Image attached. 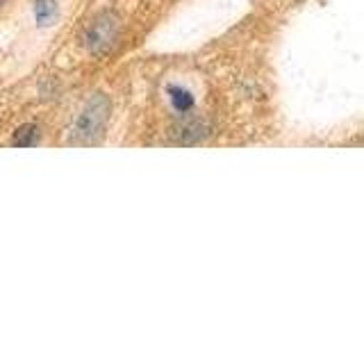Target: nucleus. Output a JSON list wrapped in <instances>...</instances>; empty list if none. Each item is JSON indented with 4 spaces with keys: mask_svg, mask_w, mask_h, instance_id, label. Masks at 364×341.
I'll return each mask as SVG.
<instances>
[{
    "mask_svg": "<svg viewBox=\"0 0 364 341\" xmlns=\"http://www.w3.org/2000/svg\"><path fill=\"white\" fill-rule=\"evenodd\" d=\"M109 114H112V102L105 94L89 96L82 105H80L77 114L71 121V128L66 132L68 144H73V146L98 144L107 130Z\"/></svg>",
    "mask_w": 364,
    "mask_h": 341,
    "instance_id": "1",
    "label": "nucleus"
},
{
    "mask_svg": "<svg viewBox=\"0 0 364 341\" xmlns=\"http://www.w3.org/2000/svg\"><path fill=\"white\" fill-rule=\"evenodd\" d=\"M119 34H121L119 18L114 14H109V11H105V14H98L85 28L82 43H85V48L89 50V55L102 57V55H107L114 45H117Z\"/></svg>",
    "mask_w": 364,
    "mask_h": 341,
    "instance_id": "2",
    "label": "nucleus"
},
{
    "mask_svg": "<svg viewBox=\"0 0 364 341\" xmlns=\"http://www.w3.org/2000/svg\"><path fill=\"white\" fill-rule=\"evenodd\" d=\"M166 102L168 107L173 109V114L178 119L189 117L196 109V94L191 91V87H187L185 82H168L166 87Z\"/></svg>",
    "mask_w": 364,
    "mask_h": 341,
    "instance_id": "3",
    "label": "nucleus"
},
{
    "mask_svg": "<svg viewBox=\"0 0 364 341\" xmlns=\"http://www.w3.org/2000/svg\"><path fill=\"white\" fill-rule=\"evenodd\" d=\"M34 21L39 23V26H50V23L57 18V11H60V7H57L55 0H34Z\"/></svg>",
    "mask_w": 364,
    "mask_h": 341,
    "instance_id": "4",
    "label": "nucleus"
},
{
    "mask_svg": "<svg viewBox=\"0 0 364 341\" xmlns=\"http://www.w3.org/2000/svg\"><path fill=\"white\" fill-rule=\"evenodd\" d=\"M39 141V128L34 123H26L16 130L11 146H34Z\"/></svg>",
    "mask_w": 364,
    "mask_h": 341,
    "instance_id": "5",
    "label": "nucleus"
},
{
    "mask_svg": "<svg viewBox=\"0 0 364 341\" xmlns=\"http://www.w3.org/2000/svg\"><path fill=\"white\" fill-rule=\"evenodd\" d=\"M5 3H7V0H0V7H3V5H5Z\"/></svg>",
    "mask_w": 364,
    "mask_h": 341,
    "instance_id": "6",
    "label": "nucleus"
}]
</instances>
